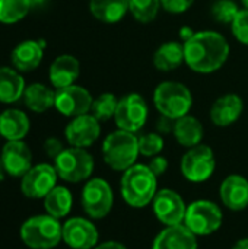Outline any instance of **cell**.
<instances>
[{
    "mask_svg": "<svg viewBox=\"0 0 248 249\" xmlns=\"http://www.w3.org/2000/svg\"><path fill=\"white\" fill-rule=\"evenodd\" d=\"M139 137V152L145 158H153L161 155V152L165 147V140L164 136L159 134L158 131L155 133H145Z\"/></svg>",
    "mask_w": 248,
    "mask_h": 249,
    "instance_id": "obj_33",
    "label": "cell"
},
{
    "mask_svg": "<svg viewBox=\"0 0 248 249\" xmlns=\"http://www.w3.org/2000/svg\"><path fill=\"white\" fill-rule=\"evenodd\" d=\"M42 147H44L45 155H47L48 158H51L53 160L64 150V146H63L61 140L57 139V137H48V139H45Z\"/></svg>",
    "mask_w": 248,
    "mask_h": 249,
    "instance_id": "obj_36",
    "label": "cell"
},
{
    "mask_svg": "<svg viewBox=\"0 0 248 249\" xmlns=\"http://www.w3.org/2000/svg\"><path fill=\"white\" fill-rule=\"evenodd\" d=\"M25 79L13 67H0V102L1 104H15L18 102L25 92Z\"/></svg>",
    "mask_w": 248,
    "mask_h": 249,
    "instance_id": "obj_26",
    "label": "cell"
},
{
    "mask_svg": "<svg viewBox=\"0 0 248 249\" xmlns=\"http://www.w3.org/2000/svg\"><path fill=\"white\" fill-rule=\"evenodd\" d=\"M120 190L127 206L133 209H143L152 204L158 193V177L148 165L134 163L123 172Z\"/></svg>",
    "mask_w": 248,
    "mask_h": 249,
    "instance_id": "obj_2",
    "label": "cell"
},
{
    "mask_svg": "<svg viewBox=\"0 0 248 249\" xmlns=\"http://www.w3.org/2000/svg\"><path fill=\"white\" fill-rule=\"evenodd\" d=\"M20 239L31 249H53L63 241V225L50 214L26 219L20 226Z\"/></svg>",
    "mask_w": 248,
    "mask_h": 249,
    "instance_id": "obj_5",
    "label": "cell"
},
{
    "mask_svg": "<svg viewBox=\"0 0 248 249\" xmlns=\"http://www.w3.org/2000/svg\"><path fill=\"white\" fill-rule=\"evenodd\" d=\"M174 120L168 118V117H164V115H159L158 121H156V131L159 134H172V128H174Z\"/></svg>",
    "mask_w": 248,
    "mask_h": 249,
    "instance_id": "obj_38",
    "label": "cell"
},
{
    "mask_svg": "<svg viewBox=\"0 0 248 249\" xmlns=\"http://www.w3.org/2000/svg\"><path fill=\"white\" fill-rule=\"evenodd\" d=\"M54 168L60 179L70 184H77L91 179L95 160L86 149L70 146L54 159Z\"/></svg>",
    "mask_w": 248,
    "mask_h": 249,
    "instance_id": "obj_6",
    "label": "cell"
},
{
    "mask_svg": "<svg viewBox=\"0 0 248 249\" xmlns=\"http://www.w3.org/2000/svg\"><path fill=\"white\" fill-rule=\"evenodd\" d=\"M89 12L96 20L114 25L129 13V0H89Z\"/></svg>",
    "mask_w": 248,
    "mask_h": 249,
    "instance_id": "obj_25",
    "label": "cell"
},
{
    "mask_svg": "<svg viewBox=\"0 0 248 249\" xmlns=\"http://www.w3.org/2000/svg\"><path fill=\"white\" fill-rule=\"evenodd\" d=\"M44 41L26 39L19 42L10 54L13 69H16L20 73H29L35 70L44 58Z\"/></svg>",
    "mask_w": 248,
    "mask_h": 249,
    "instance_id": "obj_20",
    "label": "cell"
},
{
    "mask_svg": "<svg viewBox=\"0 0 248 249\" xmlns=\"http://www.w3.org/2000/svg\"><path fill=\"white\" fill-rule=\"evenodd\" d=\"M219 198L231 212H243L248 207V179L240 174L228 175L219 185Z\"/></svg>",
    "mask_w": 248,
    "mask_h": 249,
    "instance_id": "obj_17",
    "label": "cell"
},
{
    "mask_svg": "<svg viewBox=\"0 0 248 249\" xmlns=\"http://www.w3.org/2000/svg\"><path fill=\"white\" fill-rule=\"evenodd\" d=\"M244 112V101L237 93H225L219 96L210 107V121L221 128L235 124Z\"/></svg>",
    "mask_w": 248,
    "mask_h": 249,
    "instance_id": "obj_18",
    "label": "cell"
},
{
    "mask_svg": "<svg viewBox=\"0 0 248 249\" xmlns=\"http://www.w3.org/2000/svg\"><path fill=\"white\" fill-rule=\"evenodd\" d=\"M152 210L155 217L164 226H177L184 223L187 204L177 191L171 188H164L158 190L152 201Z\"/></svg>",
    "mask_w": 248,
    "mask_h": 249,
    "instance_id": "obj_11",
    "label": "cell"
},
{
    "mask_svg": "<svg viewBox=\"0 0 248 249\" xmlns=\"http://www.w3.org/2000/svg\"><path fill=\"white\" fill-rule=\"evenodd\" d=\"M29 128L31 121L23 111L18 108H9L0 114V136L7 142L23 140L29 133Z\"/></svg>",
    "mask_w": 248,
    "mask_h": 249,
    "instance_id": "obj_22",
    "label": "cell"
},
{
    "mask_svg": "<svg viewBox=\"0 0 248 249\" xmlns=\"http://www.w3.org/2000/svg\"><path fill=\"white\" fill-rule=\"evenodd\" d=\"M224 223L222 209L210 200H196L187 206L184 226L196 236H209L221 229Z\"/></svg>",
    "mask_w": 248,
    "mask_h": 249,
    "instance_id": "obj_7",
    "label": "cell"
},
{
    "mask_svg": "<svg viewBox=\"0 0 248 249\" xmlns=\"http://www.w3.org/2000/svg\"><path fill=\"white\" fill-rule=\"evenodd\" d=\"M101 153L108 168L115 172H124L133 166L140 156L139 137L134 133L117 128L104 139Z\"/></svg>",
    "mask_w": 248,
    "mask_h": 249,
    "instance_id": "obj_3",
    "label": "cell"
},
{
    "mask_svg": "<svg viewBox=\"0 0 248 249\" xmlns=\"http://www.w3.org/2000/svg\"><path fill=\"white\" fill-rule=\"evenodd\" d=\"M153 105L159 115L178 120L190 114L193 108V93L178 80H164L153 90Z\"/></svg>",
    "mask_w": 248,
    "mask_h": 249,
    "instance_id": "obj_4",
    "label": "cell"
},
{
    "mask_svg": "<svg viewBox=\"0 0 248 249\" xmlns=\"http://www.w3.org/2000/svg\"><path fill=\"white\" fill-rule=\"evenodd\" d=\"M161 9V0H129V12L143 25L153 22Z\"/></svg>",
    "mask_w": 248,
    "mask_h": 249,
    "instance_id": "obj_30",
    "label": "cell"
},
{
    "mask_svg": "<svg viewBox=\"0 0 248 249\" xmlns=\"http://www.w3.org/2000/svg\"><path fill=\"white\" fill-rule=\"evenodd\" d=\"M57 171L54 165L38 163L34 165L20 181V191L25 197L32 200L44 198L57 185Z\"/></svg>",
    "mask_w": 248,
    "mask_h": 249,
    "instance_id": "obj_12",
    "label": "cell"
},
{
    "mask_svg": "<svg viewBox=\"0 0 248 249\" xmlns=\"http://www.w3.org/2000/svg\"><path fill=\"white\" fill-rule=\"evenodd\" d=\"M80 203L83 212L94 220L105 219L114 204V193L104 178H91L82 190Z\"/></svg>",
    "mask_w": 248,
    "mask_h": 249,
    "instance_id": "obj_9",
    "label": "cell"
},
{
    "mask_svg": "<svg viewBox=\"0 0 248 249\" xmlns=\"http://www.w3.org/2000/svg\"><path fill=\"white\" fill-rule=\"evenodd\" d=\"M240 1H241V6L244 9H248V0H240Z\"/></svg>",
    "mask_w": 248,
    "mask_h": 249,
    "instance_id": "obj_44",
    "label": "cell"
},
{
    "mask_svg": "<svg viewBox=\"0 0 248 249\" xmlns=\"http://www.w3.org/2000/svg\"><path fill=\"white\" fill-rule=\"evenodd\" d=\"M99 232L85 217H72L63 223V242L72 249H94L98 245Z\"/></svg>",
    "mask_w": 248,
    "mask_h": 249,
    "instance_id": "obj_15",
    "label": "cell"
},
{
    "mask_svg": "<svg viewBox=\"0 0 248 249\" xmlns=\"http://www.w3.org/2000/svg\"><path fill=\"white\" fill-rule=\"evenodd\" d=\"M231 47L228 39L218 31H197L184 42V63L199 74H212L228 61Z\"/></svg>",
    "mask_w": 248,
    "mask_h": 249,
    "instance_id": "obj_1",
    "label": "cell"
},
{
    "mask_svg": "<svg viewBox=\"0 0 248 249\" xmlns=\"http://www.w3.org/2000/svg\"><path fill=\"white\" fill-rule=\"evenodd\" d=\"M193 4L194 0H161V7L170 15H183Z\"/></svg>",
    "mask_w": 248,
    "mask_h": 249,
    "instance_id": "obj_35",
    "label": "cell"
},
{
    "mask_svg": "<svg viewBox=\"0 0 248 249\" xmlns=\"http://www.w3.org/2000/svg\"><path fill=\"white\" fill-rule=\"evenodd\" d=\"M146 165L149 166V169H151L158 178L162 177V175L168 171V166H170L168 159H167L165 156H162V155H158V156L151 158L149 162H148Z\"/></svg>",
    "mask_w": 248,
    "mask_h": 249,
    "instance_id": "obj_37",
    "label": "cell"
},
{
    "mask_svg": "<svg viewBox=\"0 0 248 249\" xmlns=\"http://www.w3.org/2000/svg\"><path fill=\"white\" fill-rule=\"evenodd\" d=\"M94 96L91 92L79 85H72L56 90L54 108L64 117L75 118L83 114H89L92 108Z\"/></svg>",
    "mask_w": 248,
    "mask_h": 249,
    "instance_id": "obj_13",
    "label": "cell"
},
{
    "mask_svg": "<svg viewBox=\"0 0 248 249\" xmlns=\"http://www.w3.org/2000/svg\"><path fill=\"white\" fill-rule=\"evenodd\" d=\"M229 26H231V32L235 36V39L240 44L248 47V9L243 7Z\"/></svg>",
    "mask_w": 248,
    "mask_h": 249,
    "instance_id": "obj_34",
    "label": "cell"
},
{
    "mask_svg": "<svg viewBox=\"0 0 248 249\" xmlns=\"http://www.w3.org/2000/svg\"><path fill=\"white\" fill-rule=\"evenodd\" d=\"M194 34H196V31H193V28H190V26H187V25L181 26V28H180V31H178V35H180V38H181L183 44H184L186 41H189Z\"/></svg>",
    "mask_w": 248,
    "mask_h": 249,
    "instance_id": "obj_40",
    "label": "cell"
},
{
    "mask_svg": "<svg viewBox=\"0 0 248 249\" xmlns=\"http://www.w3.org/2000/svg\"><path fill=\"white\" fill-rule=\"evenodd\" d=\"M101 136V121L91 112L75 117L64 128V137L72 147L88 149Z\"/></svg>",
    "mask_w": 248,
    "mask_h": 249,
    "instance_id": "obj_14",
    "label": "cell"
},
{
    "mask_svg": "<svg viewBox=\"0 0 248 249\" xmlns=\"http://www.w3.org/2000/svg\"><path fill=\"white\" fill-rule=\"evenodd\" d=\"M118 101L120 99L114 93H111V92L101 93L99 96L94 98L92 108H91V114L98 121H101V123L108 121V120H114Z\"/></svg>",
    "mask_w": 248,
    "mask_h": 249,
    "instance_id": "obj_31",
    "label": "cell"
},
{
    "mask_svg": "<svg viewBox=\"0 0 248 249\" xmlns=\"http://www.w3.org/2000/svg\"><path fill=\"white\" fill-rule=\"evenodd\" d=\"M4 168H3V163H1V159H0V184L3 182V179H4Z\"/></svg>",
    "mask_w": 248,
    "mask_h": 249,
    "instance_id": "obj_43",
    "label": "cell"
},
{
    "mask_svg": "<svg viewBox=\"0 0 248 249\" xmlns=\"http://www.w3.org/2000/svg\"><path fill=\"white\" fill-rule=\"evenodd\" d=\"M29 3H31V6H32V7H38V6L45 4V3H47V0H29Z\"/></svg>",
    "mask_w": 248,
    "mask_h": 249,
    "instance_id": "obj_42",
    "label": "cell"
},
{
    "mask_svg": "<svg viewBox=\"0 0 248 249\" xmlns=\"http://www.w3.org/2000/svg\"><path fill=\"white\" fill-rule=\"evenodd\" d=\"M23 102L26 108L35 114H42L54 107L56 92L44 83H31L25 88Z\"/></svg>",
    "mask_w": 248,
    "mask_h": 249,
    "instance_id": "obj_27",
    "label": "cell"
},
{
    "mask_svg": "<svg viewBox=\"0 0 248 249\" xmlns=\"http://www.w3.org/2000/svg\"><path fill=\"white\" fill-rule=\"evenodd\" d=\"M73 207V196L69 188L63 185H56L45 197H44V209L47 214L56 217V219H63L69 216Z\"/></svg>",
    "mask_w": 248,
    "mask_h": 249,
    "instance_id": "obj_28",
    "label": "cell"
},
{
    "mask_svg": "<svg viewBox=\"0 0 248 249\" xmlns=\"http://www.w3.org/2000/svg\"><path fill=\"white\" fill-rule=\"evenodd\" d=\"M94 249H127L124 244L118 242V241H107L102 244H98Z\"/></svg>",
    "mask_w": 248,
    "mask_h": 249,
    "instance_id": "obj_39",
    "label": "cell"
},
{
    "mask_svg": "<svg viewBox=\"0 0 248 249\" xmlns=\"http://www.w3.org/2000/svg\"><path fill=\"white\" fill-rule=\"evenodd\" d=\"M152 249H199L197 236L184 225L165 226L153 239Z\"/></svg>",
    "mask_w": 248,
    "mask_h": 249,
    "instance_id": "obj_19",
    "label": "cell"
},
{
    "mask_svg": "<svg viewBox=\"0 0 248 249\" xmlns=\"http://www.w3.org/2000/svg\"><path fill=\"white\" fill-rule=\"evenodd\" d=\"M231 249H248V238H243L240 239Z\"/></svg>",
    "mask_w": 248,
    "mask_h": 249,
    "instance_id": "obj_41",
    "label": "cell"
},
{
    "mask_svg": "<svg viewBox=\"0 0 248 249\" xmlns=\"http://www.w3.org/2000/svg\"><path fill=\"white\" fill-rule=\"evenodd\" d=\"M156 70L168 73L174 71L184 64V44L178 41H167L161 44L152 57Z\"/></svg>",
    "mask_w": 248,
    "mask_h": 249,
    "instance_id": "obj_24",
    "label": "cell"
},
{
    "mask_svg": "<svg viewBox=\"0 0 248 249\" xmlns=\"http://www.w3.org/2000/svg\"><path fill=\"white\" fill-rule=\"evenodd\" d=\"M31 7L29 0H0V23L13 25L22 20Z\"/></svg>",
    "mask_w": 248,
    "mask_h": 249,
    "instance_id": "obj_29",
    "label": "cell"
},
{
    "mask_svg": "<svg viewBox=\"0 0 248 249\" xmlns=\"http://www.w3.org/2000/svg\"><path fill=\"white\" fill-rule=\"evenodd\" d=\"M241 9L235 0H215L210 6V15L218 23L231 25Z\"/></svg>",
    "mask_w": 248,
    "mask_h": 249,
    "instance_id": "obj_32",
    "label": "cell"
},
{
    "mask_svg": "<svg viewBox=\"0 0 248 249\" xmlns=\"http://www.w3.org/2000/svg\"><path fill=\"white\" fill-rule=\"evenodd\" d=\"M172 136L180 146L190 149L197 144H202V140L205 136V128L199 118L187 114V115L175 120L174 128H172Z\"/></svg>",
    "mask_w": 248,
    "mask_h": 249,
    "instance_id": "obj_23",
    "label": "cell"
},
{
    "mask_svg": "<svg viewBox=\"0 0 248 249\" xmlns=\"http://www.w3.org/2000/svg\"><path fill=\"white\" fill-rule=\"evenodd\" d=\"M4 172L13 178H22L32 168V152L23 140L7 142L0 155Z\"/></svg>",
    "mask_w": 248,
    "mask_h": 249,
    "instance_id": "obj_16",
    "label": "cell"
},
{
    "mask_svg": "<svg viewBox=\"0 0 248 249\" xmlns=\"http://www.w3.org/2000/svg\"><path fill=\"white\" fill-rule=\"evenodd\" d=\"M80 76V63L72 54H61L54 58L48 70V80L53 88L63 89L75 85Z\"/></svg>",
    "mask_w": 248,
    "mask_h": 249,
    "instance_id": "obj_21",
    "label": "cell"
},
{
    "mask_svg": "<svg viewBox=\"0 0 248 249\" xmlns=\"http://www.w3.org/2000/svg\"><path fill=\"white\" fill-rule=\"evenodd\" d=\"M148 117H149V107L145 98L140 93L132 92L120 98L114 115V123L117 128L136 134L145 127Z\"/></svg>",
    "mask_w": 248,
    "mask_h": 249,
    "instance_id": "obj_10",
    "label": "cell"
},
{
    "mask_svg": "<svg viewBox=\"0 0 248 249\" xmlns=\"http://www.w3.org/2000/svg\"><path fill=\"white\" fill-rule=\"evenodd\" d=\"M180 169L183 177L193 184L206 182L216 169V158L208 144H197L187 149L181 158Z\"/></svg>",
    "mask_w": 248,
    "mask_h": 249,
    "instance_id": "obj_8",
    "label": "cell"
}]
</instances>
